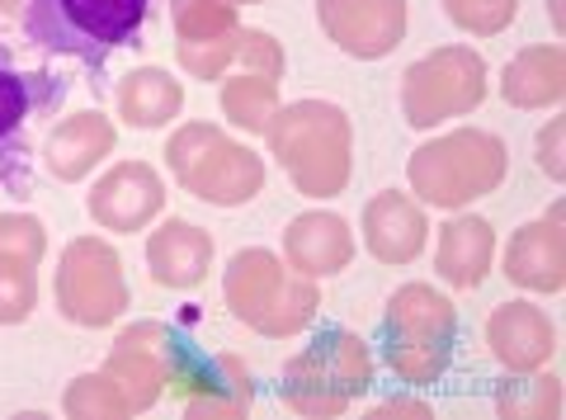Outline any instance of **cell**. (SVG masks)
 <instances>
[{"mask_svg":"<svg viewBox=\"0 0 566 420\" xmlns=\"http://www.w3.org/2000/svg\"><path fill=\"white\" fill-rule=\"evenodd\" d=\"M538 166L547 180H566V118H553L538 133Z\"/></svg>","mask_w":566,"mask_h":420,"instance_id":"32","label":"cell"},{"mask_svg":"<svg viewBox=\"0 0 566 420\" xmlns=\"http://www.w3.org/2000/svg\"><path fill=\"white\" fill-rule=\"evenodd\" d=\"M364 241L382 265H411L424 251V241H430L424 208L411 195H401V189H382L378 199L364 203Z\"/></svg>","mask_w":566,"mask_h":420,"instance_id":"17","label":"cell"},{"mask_svg":"<svg viewBox=\"0 0 566 420\" xmlns=\"http://www.w3.org/2000/svg\"><path fill=\"white\" fill-rule=\"evenodd\" d=\"M29 76H20L14 66L0 62V143L24 124V114H29Z\"/></svg>","mask_w":566,"mask_h":420,"instance_id":"31","label":"cell"},{"mask_svg":"<svg viewBox=\"0 0 566 420\" xmlns=\"http://www.w3.org/2000/svg\"><path fill=\"white\" fill-rule=\"evenodd\" d=\"M166 166L189 195L218 208H241L264 189V161L212 124L175 128L166 143Z\"/></svg>","mask_w":566,"mask_h":420,"instance_id":"7","label":"cell"},{"mask_svg":"<svg viewBox=\"0 0 566 420\" xmlns=\"http://www.w3.org/2000/svg\"><path fill=\"white\" fill-rule=\"evenodd\" d=\"M562 6H566V0H547V14H553V29L557 33H566V10Z\"/></svg>","mask_w":566,"mask_h":420,"instance_id":"34","label":"cell"},{"mask_svg":"<svg viewBox=\"0 0 566 420\" xmlns=\"http://www.w3.org/2000/svg\"><path fill=\"white\" fill-rule=\"evenodd\" d=\"M374 416H430V407L416 401V397H392V401H378Z\"/></svg>","mask_w":566,"mask_h":420,"instance_id":"33","label":"cell"},{"mask_svg":"<svg viewBox=\"0 0 566 420\" xmlns=\"http://www.w3.org/2000/svg\"><path fill=\"white\" fill-rule=\"evenodd\" d=\"M48 251V227L29 213L0 218V326H20L39 307V260Z\"/></svg>","mask_w":566,"mask_h":420,"instance_id":"13","label":"cell"},{"mask_svg":"<svg viewBox=\"0 0 566 420\" xmlns=\"http://www.w3.org/2000/svg\"><path fill=\"white\" fill-rule=\"evenodd\" d=\"M185 104L180 81L161 66H137V72L123 76L118 85V118L133 128H166Z\"/></svg>","mask_w":566,"mask_h":420,"instance_id":"23","label":"cell"},{"mask_svg":"<svg viewBox=\"0 0 566 420\" xmlns=\"http://www.w3.org/2000/svg\"><path fill=\"white\" fill-rule=\"evenodd\" d=\"M170 336L175 326L170 322H133L118 330V340L104 359V378L118 388V397L128 401V411H151L166 392V378H170Z\"/></svg>","mask_w":566,"mask_h":420,"instance_id":"11","label":"cell"},{"mask_svg":"<svg viewBox=\"0 0 566 420\" xmlns=\"http://www.w3.org/2000/svg\"><path fill=\"white\" fill-rule=\"evenodd\" d=\"M510 170V151L495 133L482 128H453L434 143L416 147L411 166V195L416 203H430V208H463L472 199H486L491 189H501Z\"/></svg>","mask_w":566,"mask_h":420,"instance_id":"4","label":"cell"},{"mask_svg":"<svg viewBox=\"0 0 566 420\" xmlns=\"http://www.w3.org/2000/svg\"><path fill=\"white\" fill-rule=\"evenodd\" d=\"M501 95L515 109H553L566 95V52L557 43L524 48L505 62L501 72Z\"/></svg>","mask_w":566,"mask_h":420,"instance_id":"21","label":"cell"},{"mask_svg":"<svg viewBox=\"0 0 566 420\" xmlns=\"http://www.w3.org/2000/svg\"><path fill=\"white\" fill-rule=\"evenodd\" d=\"M222 114L241 133H270V118L279 114V81L241 72L237 81L222 85Z\"/></svg>","mask_w":566,"mask_h":420,"instance_id":"24","label":"cell"},{"mask_svg":"<svg viewBox=\"0 0 566 420\" xmlns=\"http://www.w3.org/2000/svg\"><path fill=\"white\" fill-rule=\"evenodd\" d=\"M232 6H264V0H232Z\"/></svg>","mask_w":566,"mask_h":420,"instance_id":"36","label":"cell"},{"mask_svg":"<svg viewBox=\"0 0 566 420\" xmlns=\"http://www.w3.org/2000/svg\"><path fill=\"white\" fill-rule=\"evenodd\" d=\"M486 99V62L472 48H434L401 76V114L411 128L463 118Z\"/></svg>","mask_w":566,"mask_h":420,"instance_id":"9","label":"cell"},{"mask_svg":"<svg viewBox=\"0 0 566 420\" xmlns=\"http://www.w3.org/2000/svg\"><path fill=\"white\" fill-rule=\"evenodd\" d=\"M283 260H289V270L307 274V279L349 270V260H354V232H349V222L340 213H326V208L293 218L289 232H283Z\"/></svg>","mask_w":566,"mask_h":420,"instance_id":"18","label":"cell"},{"mask_svg":"<svg viewBox=\"0 0 566 420\" xmlns=\"http://www.w3.org/2000/svg\"><path fill=\"white\" fill-rule=\"evenodd\" d=\"M449 20L463 29V33H476V39H491V33H505L515 24L520 14V0H439Z\"/></svg>","mask_w":566,"mask_h":420,"instance_id":"29","label":"cell"},{"mask_svg":"<svg viewBox=\"0 0 566 420\" xmlns=\"http://www.w3.org/2000/svg\"><path fill=\"white\" fill-rule=\"evenodd\" d=\"M166 392L180 401L189 416H212V420H237L251 411L255 382L245 374L237 355H212L193 336L175 326L170 336V378Z\"/></svg>","mask_w":566,"mask_h":420,"instance_id":"10","label":"cell"},{"mask_svg":"<svg viewBox=\"0 0 566 420\" xmlns=\"http://www.w3.org/2000/svg\"><path fill=\"white\" fill-rule=\"evenodd\" d=\"M486 345L510 374H538L557 349V330L534 303H501L486 317Z\"/></svg>","mask_w":566,"mask_h":420,"instance_id":"16","label":"cell"},{"mask_svg":"<svg viewBox=\"0 0 566 420\" xmlns=\"http://www.w3.org/2000/svg\"><path fill=\"white\" fill-rule=\"evenodd\" d=\"M378 345H382V364L401 382H411V388L439 382L458 345L453 297L439 293L434 284H401L382 307Z\"/></svg>","mask_w":566,"mask_h":420,"instance_id":"2","label":"cell"},{"mask_svg":"<svg viewBox=\"0 0 566 420\" xmlns=\"http://www.w3.org/2000/svg\"><path fill=\"white\" fill-rule=\"evenodd\" d=\"M237 10L241 6H232V0H170V24L180 33V43H199L237 29Z\"/></svg>","mask_w":566,"mask_h":420,"instance_id":"26","label":"cell"},{"mask_svg":"<svg viewBox=\"0 0 566 420\" xmlns=\"http://www.w3.org/2000/svg\"><path fill=\"white\" fill-rule=\"evenodd\" d=\"M20 10H24V0H0V24L14 20V14H20Z\"/></svg>","mask_w":566,"mask_h":420,"instance_id":"35","label":"cell"},{"mask_svg":"<svg viewBox=\"0 0 566 420\" xmlns=\"http://www.w3.org/2000/svg\"><path fill=\"white\" fill-rule=\"evenodd\" d=\"M326 39L359 62H378L406 39V0H316Z\"/></svg>","mask_w":566,"mask_h":420,"instance_id":"12","label":"cell"},{"mask_svg":"<svg viewBox=\"0 0 566 420\" xmlns=\"http://www.w3.org/2000/svg\"><path fill=\"white\" fill-rule=\"evenodd\" d=\"M147 6L151 0H24L20 14L29 43L99 62L142 29Z\"/></svg>","mask_w":566,"mask_h":420,"instance_id":"6","label":"cell"},{"mask_svg":"<svg viewBox=\"0 0 566 420\" xmlns=\"http://www.w3.org/2000/svg\"><path fill=\"white\" fill-rule=\"evenodd\" d=\"M491 260H495V232L486 218L463 213V218H449L439 227L434 270L444 274L453 288H476L491 274Z\"/></svg>","mask_w":566,"mask_h":420,"instance_id":"22","label":"cell"},{"mask_svg":"<svg viewBox=\"0 0 566 420\" xmlns=\"http://www.w3.org/2000/svg\"><path fill=\"white\" fill-rule=\"evenodd\" d=\"M166 208V185L147 161H118L91 189V218L104 232H142Z\"/></svg>","mask_w":566,"mask_h":420,"instance_id":"14","label":"cell"},{"mask_svg":"<svg viewBox=\"0 0 566 420\" xmlns=\"http://www.w3.org/2000/svg\"><path fill=\"white\" fill-rule=\"evenodd\" d=\"M251 76H264V81H279L283 76V48L274 33L264 29H241V57H237Z\"/></svg>","mask_w":566,"mask_h":420,"instance_id":"30","label":"cell"},{"mask_svg":"<svg viewBox=\"0 0 566 420\" xmlns=\"http://www.w3.org/2000/svg\"><path fill=\"white\" fill-rule=\"evenodd\" d=\"M62 411L71 420H123V416H133L128 401L118 397V388L104 374H85V378L71 382L66 397H62Z\"/></svg>","mask_w":566,"mask_h":420,"instance_id":"27","label":"cell"},{"mask_svg":"<svg viewBox=\"0 0 566 420\" xmlns=\"http://www.w3.org/2000/svg\"><path fill=\"white\" fill-rule=\"evenodd\" d=\"M118 143V133H114V118H104L95 109H85V114H71L62 118L57 128L48 133V143H43V166L57 175V180L66 185H76L85 180L104 156L114 151Z\"/></svg>","mask_w":566,"mask_h":420,"instance_id":"20","label":"cell"},{"mask_svg":"<svg viewBox=\"0 0 566 420\" xmlns=\"http://www.w3.org/2000/svg\"><path fill=\"white\" fill-rule=\"evenodd\" d=\"M147 270L161 288H175V293L199 288L212 270V237L185 218L161 222L147 241Z\"/></svg>","mask_w":566,"mask_h":420,"instance_id":"19","label":"cell"},{"mask_svg":"<svg viewBox=\"0 0 566 420\" xmlns=\"http://www.w3.org/2000/svg\"><path fill=\"white\" fill-rule=\"evenodd\" d=\"M222 297L241 326L260 330V336H297L322 307V288L307 274L289 270L274 251L245 246L227 260L222 274Z\"/></svg>","mask_w":566,"mask_h":420,"instance_id":"3","label":"cell"},{"mask_svg":"<svg viewBox=\"0 0 566 420\" xmlns=\"http://www.w3.org/2000/svg\"><path fill=\"white\" fill-rule=\"evenodd\" d=\"M505 279L528 293H562L566 288V222L562 203H553L543 218L524 222L505 246Z\"/></svg>","mask_w":566,"mask_h":420,"instance_id":"15","label":"cell"},{"mask_svg":"<svg viewBox=\"0 0 566 420\" xmlns=\"http://www.w3.org/2000/svg\"><path fill=\"white\" fill-rule=\"evenodd\" d=\"M495 411L510 420H553L562 411V382L553 374L505 378L501 388H495Z\"/></svg>","mask_w":566,"mask_h":420,"instance_id":"25","label":"cell"},{"mask_svg":"<svg viewBox=\"0 0 566 420\" xmlns=\"http://www.w3.org/2000/svg\"><path fill=\"white\" fill-rule=\"evenodd\" d=\"M128 274L109 241L99 237H76L57 260L52 274V303L66 322L85 330H104L128 312Z\"/></svg>","mask_w":566,"mask_h":420,"instance_id":"8","label":"cell"},{"mask_svg":"<svg viewBox=\"0 0 566 420\" xmlns=\"http://www.w3.org/2000/svg\"><path fill=\"white\" fill-rule=\"evenodd\" d=\"M270 151L274 161L289 170V180L297 195L307 199H335L349 185V151H354V133H349V114L331 99H297L270 118Z\"/></svg>","mask_w":566,"mask_h":420,"instance_id":"1","label":"cell"},{"mask_svg":"<svg viewBox=\"0 0 566 420\" xmlns=\"http://www.w3.org/2000/svg\"><path fill=\"white\" fill-rule=\"evenodd\" d=\"M374 378H378L374 349L354 336V330H326L303 355L289 359L279 397L297 416H340L374 388Z\"/></svg>","mask_w":566,"mask_h":420,"instance_id":"5","label":"cell"},{"mask_svg":"<svg viewBox=\"0 0 566 420\" xmlns=\"http://www.w3.org/2000/svg\"><path fill=\"white\" fill-rule=\"evenodd\" d=\"M175 57H180V66H185L193 81H218L227 66L241 57V24L227 29V33H218V39L180 43V48H175Z\"/></svg>","mask_w":566,"mask_h":420,"instance_id":"28","label":"cell"}]
</instances>
